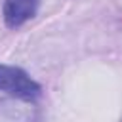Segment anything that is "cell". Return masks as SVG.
<instances>
[{
	"label": "cell",
	"mask_w": 122,
	"mask_h": 122,
	"mask_svg": "<svg viewBox=\"0 0 122 122\" xmlns=\"http://www.w3.org/2000/svg\"><path fill=\"white\" fill-rule=\"evenodd\" d=\"M120 122H122V120H120Z\"/></svg>",
	"instance_id": "cell-4"
},
{
	"label": "cell",
	"mask_w": 122,
	"mask_h": 122,
	"mask_svg": "<svg viewBox=\"0 0 122 122\" xmlns=\"http://www.w3.org/2000/svg\"><path fill=\"white\" fill-rule=\"evenodd\" d=\"M38 2L40 0H4V6H2L4 23L10 29L21 27L30 17H34L38 10Z\"/></svg>",
	"instance_id": "cell-3"
},
{
	"label": "cell",
	"mask_w": 122,
	"mask_h": 122,
	"mask_svg": "<svg viewBox=\"0 0 122 122\" xmlns=\"http://www.w3.org/2000/svg\"><path fill=\"white\" fill-rule=\"evenodd\" d=\"M40 112L30 101L0 99V122H38Z\"/></svg>",
	"instance_id": "cell-2"
},
{
	"label": "cell",
	"mask_w": 122,
	"mask_h": 122,
	"mask_svg": "<svg viewBox=\"0 0 122 122\" xmlns=\"http://www.w3.org/2000/svg\"><path fill=\"white\" fill-rule=\"evenodd\" d=\"M0 92L10 93L15 99L32 101L40 95V84L34 82L23 69L0 63Z\"/></svg>",
	"instance_id": "cell-1"
}]
</instances>
